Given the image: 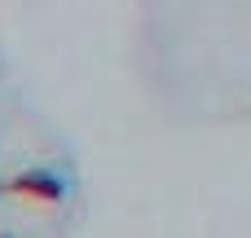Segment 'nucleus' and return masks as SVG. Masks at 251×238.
I'll return each instance as SVG.
<instances>
[{
    "instance_id": "f257e3e1",
    "label": "nucleus",
    "mask_w": 251,
    "mask_h": 238,
    "mask_svg": "<svg viewBox=\"0 0 251 238\" xmlns=\"http://www.w3.org/2000/svg\"><path fill=\"white\" fill-rule=\"evenodd\" d=\"M13 194H26V199H44V203H62L66 199V185H62V177H53V172H22V177H13V185H9Z\"/></svg>"
},
{
    "instance_id": "f03ea898",
    "label": "nucleus",
    "mask_w": 251,
    "mask_h": 238,
    "mask_svg": "<svg viewBox=\"0 0 251 238\" xmlns=\"http://www.w3.org/2000/svg\"><path fill=\"white\" fill-rule=\"evenodd\" d=\"M0 238H9V234H0Z\"/></svg>"
}]
</instances>
